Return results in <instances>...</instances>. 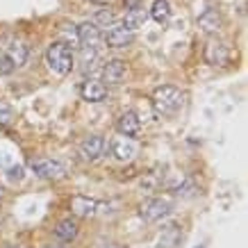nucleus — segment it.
<instances>
[{
    "instance_id": "1",
    "label": "nucleus",
    "mask_w": 248,
    "mask_h": 248,
    "mask_svg": "<svg viewBox=\"0 0 248 248\" xmlns=\"http://www.w3.org/2000/svg\"><path fill=\"white\" fill-rule=\"evenodd\" d=\"M46 64L55 76H68L73 68V50L66 41H53L46 50Z\"/></svg>"
},
{
    "instance_id": "2",
    "label": "nucleus",
    "mask_w": 248,
    "mask_h": 248,
    "mask_svg": "<svg viewBox=\"0 0 248 248\" xmlns=\"http://www.w3.org/2000/svg\"><path fill=\"white\" fill-rule=\"evenodd\" d=\"M153 107L155 112L162 114V116H169V114H175L182 107V93L178 87H171V84H164V87H157L155 93H153Z\"/></svg>"
},
{
    "instance_id": "3",
    "label": "nucleus",
    "mask_w": 248,
    "mask_h": 248,
    "mask_svg": "<svg viewBox=\"0 0 248 248\" xmlns=\"http://www.w3.org/2000/svg\"><path fill=\"white\" fill-rule=\"evenodd\" d=\"M32 171L37 173L39 178L44 180H62L66 175V169L57 162V159H50V157H37L30 162Z\"/></svg>"
},
{
    "instance_id": "4",
    "label": "nucleus",
    "mask_w": 248,
    "mask_h": 248,
    "mask_svg": "<svg viewBox=\"0 0 248 248\" xmlns=\"http://www.w3.org/2000/svg\"><path fill=\"white\" fill-rule=\"evenodd\" d=\"M139 214H141L143 221L157 223V221H162V218H166L171 214V203H169V201H162V198H148V201H143Z\"/></svg>"
},
{
    "instance_id": "5",
    "label": "nucleus",
    "mask_w": 248,
    "mask_h": 248,
    "mask_svg": "<svg viewBox=\"0 0 248 248\" xmlns=\"http://www.w3.org/2000/svg\"><path fill=\"white\" fill-rule=\"evenodd\" d=\"M71 210H73L76 217L91 218V217H96L98 212L103 210V203L96 201V198H89V196H73V201H71Z\"/></svg>"
},
{
    "instance_id": "6",
    "label": "nucleus",
    "mask_w": 248,
    "mask_h": 248,
    "mask_svg": "<svg viewBox=\"0 0 248 248\" xmlns=\"http://www.w3.org/2000/svg\"><path fill=\"white\" fill-rule=\"evenodd\" d=\"M103 41H105L109 48H125V46H130L135 41V32L125 30L123 25H112V28L105 32Z\"/></svg>"
},
{
    "instance_id": "7",
    "label": "nucleus",
    "mask_w": 248,
    "mask_h": 248,
    "mask_svg": "<svg viewBox=\"0 0 248 248\" xmlns=\"http://www.w3.org/2000/svg\"><path fill=\"white\" fill-rule=\"evenodd\" d=\"M230 60V50L223 41H210L205 46V62L212 64V66H221Z\"/></svg>"
},
{
    "instance_id": "8",
    "label": "nucleus",
    "mask_w": 248,
    "mask_h": 248,
    "mask_svg": "<svg viewBox=\"0 0 248 248\" xmlns=\"http://www.w3.org/2000/svg\"><path fill=\"white\" fill-rule=\"evenodd\" d=\"M103 151H105V139H103L100 135L84 137L82 143H80V153H82V157L89 159V162H93V159L100 157Z\"/></svg>"
},
{
    "instance_id": "9",
    "label": "nucleus",
    "mask_w": 248,
    "mask_h": 248,
    "mask_svg": "<svg viewBox=\"0 0 248 248\" xmlns=\"http://www.w3.org/2000/svg\"><path fill=\"white\" fill-rule=\"evenodd\" d=\"M76 37L82 44V48H98V44L103 41V34H100V30L93 23H82L76 30Z\"/></svg>"
},
{
    "instance_id": "10",
    "label": "nucleus",
    "mask_w": 248,
    "mask_h": 248,
    "mask_svg": "<svg viewBox=\"0 0 248 248\" xmlns=\"http://www.w3.org/2000/svg\"><path fill=\"white\" fill-rule=\"evenodd\" d=\"M112 155L121 162H130V159L137 155V143L130 139V137H123L121 135L119 139L112 141Z\"/></svg>"
},
{
    "instance_id": "11",
    "label": "nucleus",
    "mask_w": 248,
    "mask_h": 248,
    "mask_svg": "<svg viewBox=\"0 0 248 248\" xmlns=\"http://www.w3.org/2000/svg\"><path fill=\"white\" fill-rule=\"evenodd\" d=\"M80 96H82V100H87V103H100V100H105L107 89L103 82L87 80V82H82V87H80Z\"/></svg>"
},
{
    "instance_id": "12",
    "label": "nucleus",
    "mask_w": 248,
    "mask_h": 248,
    "mask_svg": "<svg viewBox=\"0 0 248 248\" xmlns=\"http://www.w3.org/2000/svg\"><path fill=\"white\" fill-rule=\"evenodd\" d=\"M139 128H141V121H139V116H137L135 112L121 114L119 121H116V130H119L123 137H135L137 132H139Z\"/></svg>"
},
{
    "instance_id": "13",
    "label": "nucleus",
    "mask_w": 248,
    "mask_h": 248,
    "mask_svg": "<svg viewBox=\"0 0 248 248\" xmlns=\"http://www.w3.org/2000/svg\"><path fill=\"white\" fill-rule=\"evenodd\" d=\"M125 78V64L121 60H112L103 66V80L107 84H121Z\"/></svg>"
},
{
    "instance_id": "14",
    "label": "nucleus",
    "mask_w": 248,
    "mask_h": 248,
    "mask_svg": "<svg viewBox=\"0 0 248 248\" xmlns=\"http://www.w3.org/2000/svg\"><path fill=\"white\" fill-rule=\"evenodd\" d=\"M5 57L14 64V68L23 66V64H25V60H28V46L21 44V41H12V44L7 46V53H5Z\"/></svg>"
},
{
    "instance_id": "15",
    "label": "nucleus",
    "mask_w": 248,
    "mask_h": 248,
    "mask_svg": "<svg viewBox=\"0 0 248 248\" xmlns=\"http://www.w3.org/2000/svg\"><path fill=\"white\" fill-rule=\"evenodd\" d=\"M198 25L205 32H218L221 30V16H218L217 9H205L203 14L198 16Z\"/></svg>"
},
{
    "instance_id": "16",
    "label": "nucleus",
    "mask_w": 248,
    "mask_h": 248,
    "mask_svg": "<svg viewBox=\"0 0 248 248\" xmlns=\"http://www.w3.org/2000/svg\"><path fill=\"white\" fill-rule=\"evenodd\" d=\"M143 23H146V12H143L141 7L128 9V12H125V18H123V28H125V30L135 32L141 28Z\"/></svg>"
},
{
    "instance_id": "17",
    "label": "nucleus",
    "mask_w": 248,
    "mask_h": 248,
    "mask_svg": "<svg viewBox=\"0 0 248 248\" xmlns=\"http://www.w3.org/2000/svg\"><path fill=\"white\" fill-rule=\"evenodd\" d=\"M55 237L62 241H73L78 237V223L76 221H71V218H66V221H60L57 223V228H55Z\"/></svg>"
},
{
    "instance_id": "18",
    "label": "nucleus",
    "mask_w": 248,
    "mask_h": 248,
    "mask_svg": "<svg viewBox=\"0 0 248 248\" xmlns=\"http://www.w3.org/2000/svg\"><path fill=\"white\" fill-rule=\"evenodd\" d=\"M151 18L155 23H166L171 18V5H169V0H155L151 7Z\"/></svg>"
},
{
    "instance_id": "19",
    "label": "nucleus",
    "mask_w": 248,
    "mask_h": 248,
    "mask_svg": "<svg viewBox=\"0 0 248 248\" xmlns=\"http://www.w3.org/2000/svg\"><path fill=\"white\" fill-rule=\"evenodd\" d=\"M93 25L96 28H112V25H116V14L112 9H100L93 18Z\"/></svg>"
},
{
    "instance_id": "20",
    "label": "nucleus",
    "mask_w": 248,
    "mask_h": 248,
    "mask_svg": "<svg viewBox=\"0 0 248 248\" xmlns=\"http://www.w3.org/2000/svg\"><path fill=\"white\" fill-rule=\"evenodd\" d=\"M14 119V112H12V107L7 103H0V125H9Z\"/></svg>"
},
{
    "instance_id": "21",
    "label": "nucleus",
    "mask_w": 248,
    "mask_h": 248,
    "mask_svg": "<svg viewBox=\"0 0 248 248\" xmlns=\"http://www.w3.org/2000/svg\"><path fill=\"white\" fill-rule=\"evenodd\" d=\"M12 71H16L14 64H12V62H9L5 55H0V73H2V76H9Z\"/></svg>"
},
{
    "instance_id": "22",
    "label": "nucleus",
    "mask_w": 248,
    "mask_h": 248,
    "mask_svg": "<svg viewBox=\"0 0 248 248\" xmlns=\"http://www.w3.org/2000/svg\"><path fill=\"white\" fill-rule=\"evenodd\" d=\"M123 5H125V12H128V9L141 7V0H123Z\"/></svg>"
},
{
    "instance_id": "23",
    "label": "nucleus",
    "mask_w": 248,
    "mask_h": 248,
    "mask_svg": "<svg viewBox=\"0 0 248 248\" xmlns=\"http://www.w3.org/2000/svg\"><path fill=\"white\" fill-rule=\"evenodd\" d=\"M9 178H12V180H14V178H16V180H21V178H23V169H21V166L9 169Z\"/></svg>"
},
{
    "instance_id": "24",
    "label": "nucleus",
    "mask_w": 248,
    "mask_h": 248,
    "mask_svg": "<svg viewBox=\"0 0 248 248\" xmlns=\"http://www.w3.org/2000/svg\"><path fill=\"white\" fill-rule=\"evenodd\" d=\"M91 2H96V5H107L109 0H91Z\"/></svg>"
},
{
    "instance_id": "25",
    "label": "nucleus",
    "mask_w": 248,
    "mask_h": 248,
    "mask_svg": "<svg viewBox=\"0 0 248 248\" xmlns=\"http://www.w3.org/2000/svg\"><path fill=\"white\" fill-rule=\"evenodd\" d=\"M0 198H2V189H0Z\"/></svg>"
}]
</instances>
